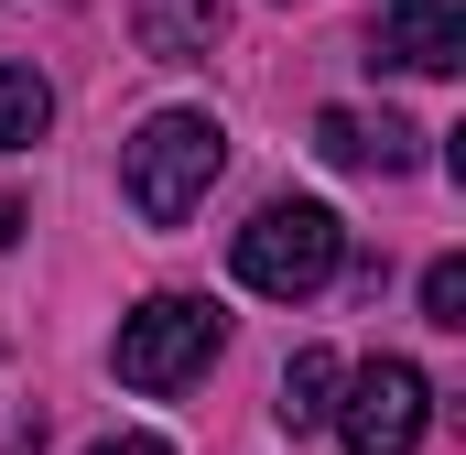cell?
<instances>
[{
	"label": "cell",
	"instance_id": "cell-1",
	"mask_svg": "<svg viewBox=\"0 0 466 455\" xmlns=\"http://www.w3.org/2000/svg\"><path fill=\"white\" fill-rule=\"evenodd\" d=\"M218 174H228V130L207 109H152L119 141V196H130V217H152V228H185Z\"/></svg>",
	"mask_w": 466,
	"mask_h": 455
},
{
	"label": "cell",
	"instance_id": "cell-2",
	"mask_svg": "<svg viewBox=\"0 0 466 455\" xmlns=\"http://www.w3.org/2000/svg\"><path fill=\"white\" fill-rule=\"evenodd\" d=\"M228 260H238L249 293L304 304V293H326V282L348 271V228H337V207H315V196H282V207H260V217L238 228Z\"/></svg>",
	"mask_w": 466,
	"mask_h": 455
},
{
	"label": "cell",
	"instance_id": "cell-3",
	"mask_svg": "<svg viewBox=\"0 0 466 455\" xmlns=\"http://www.w3.org/2000/svg\"><path fill=\"white\" fill-rule=\"evenodd\" d=\"M218 347H228V315H218V304H196V293H152L141 315H119L109 369L130 379V390H185V379H207Z\"/></svg>",
	"mask_w": 466,
	"mask_h": 455
},
{
	"label": "cell",
	"instance_id": "cell-4",
	"mask_svg": "<svg viewBox=\"0 0 466 455\" xmlns=\"http://www.w3.org/2000/svg\"><path fill=\"white\" fill-rule=\"evenodd\" d=\"M337 390H348V401H337L326 423L348 434V455H412L423 423H434V379H423L412 358H369V369H348Z\"/></svg>",
	"mask_w": 466,
	"mask_h": 455
},
{
	"label": "cell",
	"instance_id": "cell-5",
	"mask_svg": "<svg viewBox=\"0 0 466 455\" xmlns=\"http://www.w3.org/2000/svg\"><path fill=\"white\" fill-rule=\"evenodd\" d=\"M369 66H412V76H456L466 66V11L456 0H390L369 33Z\"/></svg>",
	"mask_w": 466,
	"mask_h": 455
},
{
	"label": "cell",
	"instance_id": "cell-6",
	"mask_svg": "<svg viewBox=\"0 0 466 455\" xmlns=\"http://www.w3.org/2000/svg\"><path fill=\"white\" fill-rule=\"evenodd\" d=\"M315 152H326V163H337V174H412V163H423V130H412V119H369V109H326L315 119Z\"/></svg>",
	"mask_w": 466,
	"mask_h": 455
},
{
	"label": "cell",
	"instance_id": "cell-7",
	"mask_svg": "<svg viewBox=\"0 0 466 455\" xmlns=\"http://www.w3.org/2000/svg\"><path fill=\"white\" fill-rule=\"evenodd\" d=\"M337 379H348V369H337L326 347H293V369H282V401H271V412H282L293 434H315V423L337 412Z\"/></svg>",
	"mask_w": 466,
	"mask_h": 455
},
{
	"label": "cell",
	"instance_id": "cell-8",
	"mask_svg": "<svg viewBox=\"0 0 466 455\" xmlns=\"http://www.w3.org/2000/svg\"><path fill=\"white\" fill-rule=\"evenodd\" d=\"M44 130H55V87H44L33 66H11V55H0V152H33Z\"/></svg>",
	"mask_w": 466,
	"mask_h": 455
},
{
	"label": "cell",
	"instance_id": "cell-9",
	"mask_svg": "<svg viewBox=\"0 0 466 455\" xmlns=\"http://www.w3.org/2000/svg\"><path fill=\"white\" fill-rule=\"evenodd\" d=\"M141 44H152V55H163V66H185V55H196V44H207V22H196V11H185V0H152V11H141Z\"/></svg>",
	"mask_w": 466,
	"mask_h": 455
},
{
	"label": "cell",
	"instance_id": "cell-10",
	"mask_svg": "<svg viewBox=\"0 0 466 455\" xmlns=\"http://www.w3.org/2000/svg\"><path fill=\"white\" fill-rule=\"evenodd\" d=\"M423 326L466 337V260H434V271H423Z\"/></svg>",
	"mask_w": 466,
	"mask_h": 455
},
{
	"label": "cell",
	"instance_id": "cell-11",
	"mask_svg": "<svg viewBox=\"0 0 466 455\" xmlns=\"http://www.w3.org/2000/svg\"><path fill=\"white\" fill-rule=\"evenodd\" d=\"M87 455H174V445H163V434H98Z\"/></svg>",
	"mask_w": 466,
	"mask_h": 455
},
{
	"label": "cell",
	"instance_id": "cell-12",
	"mask_svg": "<svg viewBox=\"0 0 466 455\" xmlns=\"http://www.w3.org/2000/svg\"><path fill=\"white\" fill-rule=\"evenodd\" d=\"M11 238H22V196H0V249H11Z\"/></svg>",
	"mask_w": 466,
	"mask_h": 455
}]
</instances>
